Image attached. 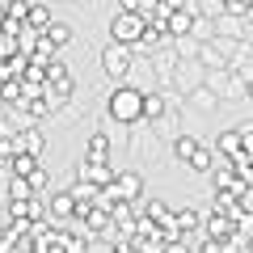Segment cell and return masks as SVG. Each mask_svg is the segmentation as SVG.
Here are the masks:
<instances>
[{
    "mask_svg": "<svg viewBox=\"0 0 253 253\" xmlns=\"http://www.w3.org/2000/svg\"><path fill=\"white\" fill-rule=\"evenodd\" d=\"M106 114H110V123H118V126H139L144 123V89H135V84H118V89H110V97H106Z\"/></svg>",
    "mask_w": 253,
    "mask_h": 253,
    "instance_id": "6da1fadb",
    "label": "cell"
},
{
    "mask_svg": "<svg viewBox=\"0 0 253 253\" xmlns=\"http://www.w3.org/2000/svg\"><path fill=\"white\" fill-rule=\"evenodd\" d=\"M97 59H101V72H106L110 81H118V84L131 76V68H135V59H131V46H123V42H106Z\"/></svg>",
    "mask_w": 253,
    "mask_h": 253,
    "instance_id": "7a4b0ae2",
    "label": "cell"
},
{
    "mask_svg": "<svg viewBox=\"0 0 253 253\" xmlns=\"http://www.w3.org/2000/svg\"><path fill=\"white\" fill-rule=\"evenodd\" d=\"M203 84H207V89L215 93L219 101H236V97H245V81H241V76H232L228 68H203Z\"/></svg>",
    "mask_w": 253,
    "mask_h": 253,
    "instance_id": "3957f363",
    "label": "cell"
},
{
    "mask_svg": "<svg viewBox=\"0 0 253 253\" xmlns=\"http://www.w3.org/2000/svg\"><path fill=\"white\" fill-rule=\"evenodd\" d=\"M101 190H106L114 203H135V199H144V173L139 169H118L114 181L101 186Z\"/></svg>",
    "mask_w": 253,
    "mask_h": 253,
    "instance_id": "277c9868",
    "label": "cell"
},
{
    "mask_svg": "<svg viewBox=\"0 0 253 253\" xmlns=\"http://www.w3.org/2000/svg\"><path fill=\"white\" fill-rule=\"evenodd\" d=\"M139 38H144V17H139V13H123V9H118L114 21H110V42H123V46L135 51Z\"/></svg>",
    "mask_w": 253,
    "mask_h": 253,
    "instance_id": "5b68a950",
    "label": "cell"
},
{
    "mask_svg": "<svg viewBox=\"0 0 253 253\" xmlns=\"http://www.w3.org/2000/svg\"><path fill=\"white\" fill-rule=\"evenodd\" d=\"M114 165H110V156H81V165H76V177L81 181H93V186H110L114 181Z\"/></svg>",
    "mask_w": 253,
    "mask_h": 253,
    "instance_id": "8992f818",
    "label": "cell"
},
{
    "mask_svg": "<svg viewBox=\"0 0 253 253\" xmlns=\"http://www.w3.org/2000/svg\"><path fill=\"white\" fill-rule=\"evenodd\" d=\"M13 152H26V156H38V161H42V152H46V135L38 131V126H21L17 135H13Z\"/></svg>",
    "mask_w": 253,
    "mask_h": 253,
    "instance_id": "52a82bcc",
    "label": "cell"
},
{
    "mask_svg": "<svg viewBox=\"0 0 253 253\" xmlns=\"http://www.w3.org/2000/svg\"><path fill=\"white\" fill-rule=\"evenodd\" d=\"M228 72L241 76V81H253V42H236V51L228 55Z\"/></svg>",
    "mask_w": 253,
    "mask_h": 253,
    "instance_id": "ba28073f",
    "label": "cell"
},
{
    "mask_svg": "<svg viewBox=\"0 0 253 253\" xmlns=\"http://www.w3.org/2000/svg\"><path fill=\"white\" fill-rule=\"evenodd\" d=\"M46 215H51V219H59V224H72V219H76V199L68 194V190L51 194V199H46Z\"/></svg>",
    "mask_w": 253,
    "mask_h": 253,
    "instance_id": "9c48e42d",
    "label": "cell"
},
{
    "mask_svg": "<svg viewBox=\"0 0 253 253\" xmlns=\"http://www.w3.org/2000/svg\"><path fill=\"white\" fill-rule=\"evenodd\" d=\"M199 228H203V236H207V241H228V236L236 232V224L228 215H219V211H211L207 219H199Z\"/></svg>",
    "mask_w": 253,
    "mask_h": 253,
    "instance_id": "30bf717a",
    "label": "cell"
},
{
    "mask_svg": "<svg viewBox=\"0 0 253 253\" xmlns=\"http://www.w3.org/2000/svg\"><path fill=\"white\" fill-rule=\"evenodd\" d=\"M186 106L199 110V114H215V110H219V97L207 89V84H194V89H186Z\"/></svg>",
    "mask_w": 253,
    "mask_h": 253,
    "instance_id": "8fae6325",
    "label": "cell"
},
{
    "mask_svg": "<svg viewBox=\"0 0 253 253\" xmlns=\"http://www.w3.org/2000/svg\"><path fill=\"white\" fill-rule=\"evenodd\" d=\"M207 177H211V190H236V169H232V161H228V156H219L215 169H211Z\"/></svg>",
    "mask_w": 253,
    "mask_h": 253,
    "instance_id": "7c38bea8",
    "label": "cell"
},
{
    "mask_svg": "<svg viewBox=\"0 0 253 253\" xmlns=\"http://www.w3.org/2000/svg\"><path fill=\"white\" fill-rule=\"evenodd\" d=\"M169 114V97L165 93H144V123H161V118Z\"/></svg>",
    "mask_w": 253,
    "mask_h": 253,
    "instance_id": "4fadbf2b",
    "label": "cell"
},
{
    "mask_svg": "<svg viewBox=\"0 0 253 253\" xmlns=\"http://www.w3.org/2000/svg\"><path fill=\"white\" fill-rule=\"evenodd\" d=\"M215 161H219V156H215V148L199 144V148H194V156L186 161V169H194V173H203V177H207V173L215 169Z\"/></svg>",
    "mask_w": 253,
    "mask_h": 253,
    "instance_id": "5bb4252c",
    "label": "cell"
},
{
    "mask_svg": "<svg viewBox=\"0 0 253 253\" xmlns=\"http://www.w3.org/2000/svg\"><path fill=\"white\" fill-rule=\"evenodd\" d=\"M26 186H30V194H34V199H42V194H51V169H46V165L38 161L34 169H30Z\"/></svg>",
    "mask_w": 253,
    "mask_h": 253,
    "instance_id": "9a60e30c",
    "label": "cell"
},
{
    "mask_svg": "<svg viewBox=\"0 0 253 253\" xmlns=\"http://www.w3.org/2000/svg\"><path fill=\"white\" fill-rule=\"evenodd\" d=\"M236 152H241V126L219 131V135H215V156H228V161H232Z\"/></svg>",
    "mask_w": 253,
    "mask_h": 253,
    "instance_id": "2e32d148",
    "label": "cell"
},
{
    "mask_svg": "<svg viewBox=\"0 0 253 253\" xmlns=\"http://www.w3.org/2000/svg\"><path fill=\"white\" fill-rule=\"evenodd\" d=\"M51 9H46L42 0H30V13H26V30H34V34H42L46 26H51Z\"/></svg>",
    "mask_w": 253,
    "mask_h": 253,
    "instance_id": "e0dca14e",
    "label": "cell"
},
{
    "mask_svg": "<svg viewBox=\"0 0 253 253\" xmlns=\"http://www.w3.org/2000/svg\"><path fill=\"white\" fill-rule=\"evenodd\" d=\"M42 34H46V42H51L55 51H59V46H68V42H72V38H76V30L68 26V21H51V26H46Z\"/></svg>",
    "mask_w": 253,
    "mask_h": 253,
    "instance_id": "ac0fdd59",
    "label": "cell"
},
{
    "mask_svg": "<svg viewBox=\"0 0 253 253\" xmlns=\"http://www.w3.org/2000/svg\"><path fill=\"white\" fill-rule=\"evenodd\" d=\"M38 165V156H26V152H13L9 156V177H30V169Z\"/></svg>",
    "mask_w": 253,
    "mask_h": 253,
    "instance_id": "d6986e66",
    "label": "cell"
},
{
    "mask_svg": "<svg viewBox=\"0 0 253 253\" xmlns=\"http://www.w3.org/2000/svg\"><path fill=\"white\" fill-rule=\"evenodd\" d=\"M84 156H110V131H93L89 135V148Z\"/></svg>",
    "mask_w": 253,
    "mask_h": 253,
    "instance_id": "ffe728a7",
    "label": "cell"
},
{
    "mask_svg": "<svg viewBox=\"0 0 253 253\" xmlns=\"http://www.w3.org/2000/svg\"><path fill=\"white\" fill-rule=\"evenodd\" d=\"M21 93H26V84H21V81H0V101H4V106H17Z\"/></svg>",
    "mask_w": 253,
    "mask_h": 253,
    "instance_id": "44dd1931",
    "label": "cell"
},
{
    "mask_svg": "<svg viewBox=\"0 0 253 253\" xmlns=\"http://www.w3.org/2000/svg\"><path fill=\"white\" fill-rule=\"evenodd\" d=\"M194 148H199V139H194V135H177V139H173V156H177L181 165L194 156Z\"/></svg>",
    "mask_w": 253,
    "mask_h": 253,
    "instance_id": "7402d4cb",
    "label": "cell"
},
{
    "mask_svg": "<svg viewBox=\"0 0 253 253\" xmlns=\"http://www.w3.org/2000/svg\"><path fill=\"white\" fill-rule=\"evenodd\" d=\"M232 169H236V181L241 186H253V161H232Z\"/></svg>",
    "mask_w": 253,
    "mask_h": 253,
    "instance_id": "603a6c76",
    "label": "cell"
},
{
    "mask_svg": "<svg viewBox=\"0 0 253 253\" xmlns=\"http://www.w3.org/2000/svg\"><path fill=\"white\" fill-rule=\"evenodd\" d=\"M9 199H34L26 186V177H9Z\"/></svg>",
    "mask_w": 253,
    "mask_h": 253,
    "instance_id": "cb8c5ba5",
    "label": "cell"
},
{
    "mask_svg": "<svg viewBox=\"0 0 253 253\" xmlns=\"http://www.w3.org/2000/svg\"><path fill=\"white\" fill-rule=\"evenodd\" d=\"M161 253H190V245H186V241H165Z\"/></svg>",
    "mask_w": 253,
    "mask_h": 253,
    "instance_id": "d4e9b609",
    "label": "cell"
},
{
    "mask_svg": "<svg viewBox=\"0 0 253 253\" xmlns=\"http://www.w3.org/2000/svg\"><path fill=\"white\" fill-rule=\"evenodd\" d=\"M0 30H9V9L0 4Z\"/></svg>",
    "mask_w": 253,
    "mask_h": 253,
    "instance_id": "484cf974",
    "label": "cell"
},
{
    "mask_svg": "<svg viewBox=\"0 0 253 253\" xmlns=\"http://www.w3.org/2000/svg\"><path fill=\"white\" fill-rule=\"evenodd\" d=\"M245 101H253V81H245Z\"/></svg>",
    "mask_w": 253,
    "mask_h": 253,
    "instance_id": "4316f807",
    "label": "cell"
},
{
    "mask_svg": "<svg viewBox=\"0 0 253 253\" xmlns=\"http://www.w3.org/2000/svg\"><path fill=\"white\" fill-rule=\"evenodd\" d=\"M245 26H253V4H249V9H245Z\"/></svg>",
    "mask_w": 253,
    "mask_h": 253,
    "instance_id": "83f0119b",
    "label": "cell"
},
{
    "mask_svg": "<svg viewBox=\"0 0 253 253\" xmlns=\"http://www.w3.org/2000/svg\"><path fill=\"white\" fill-rule=\"evenodd\" d=\"M245 131H249V135H253V123H249V126H245Z\"/></svg>",
    "mask_w": 253,
    "mask_h": 253,
    "instance_id": "f1b7e54d",
    "label": "cell"
},
{
    "mask_svg": "<svg viewBox=\"0 0 253 253\" xmlns=\"http://www.w3.org/2000/svg\"><path fill=\"white\" fill-rule=\"evenodd\" d=\"M0 165H4V156H0Z\"/></svg>",
    "mask_w": 253,
    "mask_h": 253,
    "instance_id": "f546056e",
    "label": "cell"
}]
</instances>
